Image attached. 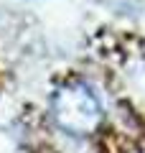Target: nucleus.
<instances>
[{
    "label": "nucleus",
    "instance_id": "obj_1",
    "mask_svg": "<svg viewBox=\"0 0 145 153\" xmlns=\"http://www.w3.org/2000/svg\"><path fill=\"white\" fill-rule=\"evenodd\" d=\"M51 117L64 133L84 138L102 123V102L87 82H69L51 94Z\"/></svg>",
    "mask_w": 145,
    "mask_h": 153
}]
</instances>
